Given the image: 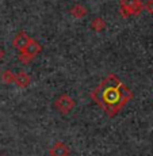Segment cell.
I'll return each instance as SVG.
<instances>
[{
  "label": "cell",
  "mask_w": 153,
  "mask_h": 156,
  "mask_svg": "<svg viewBox=\"0 0 153 156\" xmlns=\"http://www.w3.org/2000/svg\"><path fill=\"white\" fill-rule=\"evenodd\" d=\"M144 10H146L149 14H153V0H148L144 3Z\"/></svg>",
  "instance_id": "obj_11"
},
{
  "label": "cell",
  "mask_w": 153,
  "mask_h": 156,
  "mask_svg": "<svg viewBox=\"0 0 153 156\" xmlns=\"http://www.w3.org/2000/svg\"><path fill=\"white\" fill-rule=\"evenodd\" d=\"M3 58H4V50H3L2 48H0V61H2Z\"/></svg>",
  "instance_id": "obj_12"
},
{
  "label": "cell",
  "mask_w": 153,
  "mask_h": 156,
  "mask_svg": "<svg viewBox=\"0 0 153 156\" xmlns=\"http://www.w3.org/2000/svg\"><path fill=\"white\" fill-rule=\"evenodd\" d=\"M54 106H56V109L58 110V112H61L62 114H68L73 110L75 101L72 99L68 94H62L56 99Z\"/></svg>",
  "instance_id": "obj_4"
},
{
  "label": "cell",
  "mask_w": 153,
  "mask_h": 156,
  "mask_svg": "<svg viewBox=\"0 0 153 156\" xmlns=\"http://www.w3.org/2000/svg\"><path fill=\"white\" fill-rule=\"evenodd\" d=\"M91 98L106 112L107 115L115 117L133 98V92L116 77V75L110 73L91 92Z\"/></svg>",
  "instance_id": "obj_1"
},
{
  "label": "cell",
  "mask_w": 153,
  "mask_h": 156,
  "mask_svg": "<svg viewBox=\"0 0 153 156\" xmlns=\"http://www.w3.org/2000/svg\"><path fill=\"white\" fill-rule=\"evenodd\" d=\"M41 50H42L41 44L38 42V41L30 38V41H29V44L26 45V48L23 50H20L19 57H18V58H19V61L23 62V64H29V62L31 61L35 56L40 55Z\"/></svg>",
  "instance_id": "obj_3"
},
{
  "label": "cell",
  "mask_w": 153,
  "mask_h": 156,
  "mask_svg": "<svg viewBox=\"0 0 153 156\" xmlns=\"http://www.w3.org/2000/svg\"><path fill=\"white\" fill-rule=\"evenodd\" d=\"M14 83L16 84L18 87H20V88H25V87H29L30 84V76L26 72L20 71L18 72V73H15V80Z\"/></svg>",
  "instance_id": "obj_7"
},
{
  "label": "cell",
  "mask_w": 153,
  "mask_h": 156,
  "mask_svg": "<svg viewBox=\"0 0 153 156\" xmlns=\"http://www.w3.org/2000/svg\"><path fill=\"white\" fill-rule=\"evenodd\" d=\"M71 15L73 18H76V19H82L87 15V8L83 4H75L71 8Z\"/></svg>",
  "instance_id": "obj_8"
},
{
  "label": "cell",
  "mask_w": 153,
  "mask_h": 156,
  "mask_svg": "<svg viewBox=\"0 0 153 156\" xmlns=\"http://www.w3.org/2000/svg\"><path fill=\"white\" fill-rule=\"evenodd\" d=\"M50 156H69V148L62 141H57L50 148Z\"/></svg>",
  "instance_id": "obj_6"
},
{
  "label": "cell",
  "mask_w": 153,
  "mask_h": 156,
  "mask_svg": "<svg viewBox=\"0 0 153 156\" xmlns=\"http://www.w3.org/2000/svg\"><path fill=\"white\" fill-rule=\"evenodd\" d=\"M29 41H30V37L27 34H26L25 31H19L16 35H15V38H14V41H12V45H14V48H16L18 50H23L26 48V45L29 44Z\"/></svg>",
  "instance_id": "obj_5"
},
{
  "label": "cell",
  "mask_w": 153,
  "mask_h": 156,
  "mask_svg": "<svg viewBox=\"0 0 153 156\" xmlns=\"http://www.w3.org/2000/svg\"><path fill=\"white\" fill-rule=\"evenodd\" d=\"M0 156H4V155H0Z\"/></svg>",
  "instance_id": "obj_13"
},
{
  "label": "cell",
  "mask_w": 153,
  "mask_h": 156,
  "mask_svg": "<svg viewBox=\"0 0 153 156\" xmlns=\"http://www.w3.org/2000/svg\"><path fill=\"white\" fill-rule=\"evenodd\" d=\"M91 27L94 29L95 31H103V30L106 29V22H104V19H102V18H95L91 22Z\"/></svg>",
  "instance_id": "obj_9"
},
{
  "label": "cell",
  "mask_w": 153,
  "mask_h": 156,
  "mask_svg": "<svg viewBox=\"0 0 153 156\" xmlns=\"http://www.w3.org/2000/svg\"><path fill=\"white\" fill-rule=\"evenodd\" d=\"M2 80L4 83H7V84H10V83H14V80H15V73L12 71H10V69H5L4 72L2 73Z\"/></svg>",
  "instance_id": "obj_10"
},
{
  "label": "cell",
  "mask_w": 153,
  "mask_h": 156,
  "mask_svg": "<svg viewBox=\"0 0 153 156\" xmlns=\"http://www.w3.org/2000/svg\"><path fill=\"white\" fill-rule=\"evenodd\" d=\"M144 3L141 0H121L119 5V14L123 18L127 16H137L142 12Z\"/></svg>",
  "instance_id": "obj_2"
}]
</instances>
